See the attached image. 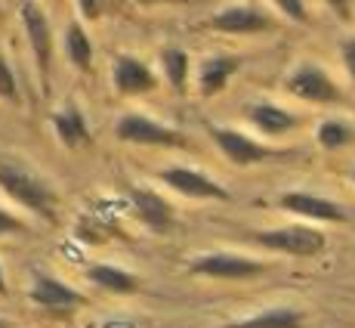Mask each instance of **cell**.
<instances>
[{"mask_svg": "<svg viewBox=\"0 0 355 328\" xmlns=\"http://www.w3.org/2000/svg\"><path fill=\"white\" fill-rule=\"evenodd\" d=\"M0 189L10 198H16L19 204H25L28 211H34L44 220H56V195L46 186L44 180L25 174L19 167H0Z\"/></svg>", "mask_w": 355, "mask_h": 328, "instance_id": "obj_1", "label": "cell"}, {"mask_svg": "<svg viewBox=\"0 0 355 328\" xmlns=\"http://www.w3.org/2000/svg\"><path fill=\"white\" fill-rule=\"evenodd\" d=\"M114 136L121 142H133V146H167V149L186 146V136L176 131V127L161 124V121L139 115V112L121 115L118 124H114Z\"/></svg>", "mask_w": 355, "mask_h": 328, "instance_id": "obj_2", "label": "cell"}, {"mask_svg": "<svg viewBox=\"0 0 355 328\" xmlns=\"http://www.w3.org/2000/svg\"><path fill=\"white\" fill-rule=\"evenodd\" d=\"M257 245L278 254H291V257H315L324 251V232L315 227H278V229H266L254 236Z\"/></svg>", "mask_w": 355, "mask_h": 328, "instance_id": "obj_3", "label": "cell"}, {"mask_svg": "<svg viewBox=\"0 0 355 328\" xmlns=\"http://www.w3.org/2000/svg\"><path fill=\"white\" fill-rule=\"evenodd\" d=\"M192 272L207 279H223V282H248V279L266 272V266L248 254H235V251H210L192 263Z\"/></svg>", "mask_w": 355, "mask_h": 328, "instance_id": "obj_4", "label": "cell"}, {"mask_svg": "<svg viewBox=\"0 0 355 328\" xmlns=\"http://www.w3.org/2000/svg\"><path fill=\"white\" fill-rule=\"evenodd\" d=\"M284 90L303 102H318V106H322V102L343 99V93L334 84L331 74H327L322 65H312V63H300L293 68L288 78H284Z\"/></svg>", "mask_w": 355, "mask_h": 328, "instance_id": "obj_5", "label": "cell"}, {"mask_svg": "<svg viewBox=\"0 0 355 328\" xmlns=\"http://www.w3.org/2000/svg\"><path fill=\"white\" fill-rule=\"evenodd\" d=\"M210 136H214V142L220 146V152L226 155L232 164H238V167H250V164H259V161H272L278 155L275 149L250 140V136L244 131H238V127L210 124Z\"/></svg>", "mask_w": 355, "mask_h": 328, "instance_id": "obj_6", "label": "cell"}, {"mask_svg": "<svg viewBox=\"0 0 355 328\" xmlns=\"http://www.w3.org/2000/svg\"><path fill=\"white\" fill-rule=\"evenodd\" d=\"M22 25L28 34V44L34 53V63H37L40 81H50V63H53V31H50V19L40 10L34 0H22Z\"/></svg>", "mask_w": 355, "mask_h": 328, "instance_id": "obj_7", "label": "cell"}, {"mask_svg": "<svg viewBox=\"0 0 355 328\" xmlns=\"http://www.w3.org/2000/svg\"><path fill=\"white\" fill-rule=\"evenodd\" d=\"M158 177L164 186H170L173 192H180L186 198H207V202H226L229 198L226 186H220L214 177L201 174L195 167H182V164L180 167H164Z\"/></svg>", "mask_w": 355, "mask_h": 328, "instance_id": "obj_8", "label": "cell"}, {"mask_svg": "<svg viewBox=\"0 0 355 328\" xmlns=\"http://www.w3.org/2000/svg\"><path fill=\"white\" fill-rule=\"evenodd\" d=\"M207 28L220 34H259V31H272L275 22L250 3H226L220 13H214L207 19Z\"/></svg>", "mask_w": 355, "mask_h": 328, "instance_id": "obj_9", "label": "cell"}, {"mask_svg": "<svg viewBox=\"0 0 355 328\" xmlns=\"http://www.w3.org/2000/svg\"><path fill=\"white\" fill-rule=\"evenodd\" d=\"M112 84L121 97H146V93L158 90V74L136 56H118L112 65Z\"/></svg>", "mask_w": 355, "mask_h": 328, "instance_id": "obj_10", "label": "cell"}, {"mask_svg": "<svg viewBox=\"0 0 355 328\" xmlns=\"http://www.w3.org/2000/svg\"><path fill=\"white\" fill-rule=\"evenodd\" d=\"M278 208L291 211L297 217L306 220H322V223H346V211L337 202L322 195H309V192H284L278 198Z\"/></svg>", "mask_w": 355, "mask_h": 328, "instance_id": "obj_11", "label": "cell"}, {"mask_svg": "<svg viewBox=\"0 0 355 328\" xmlns=\"http://www.w3.org/2000/svg\"><path fill=\"white\" fill-rule=\"evenodd\" d=\"M244 65L241 56H232V53H216V56H207L201 65H198V93L201 97H216V93L226 90V84L232 81V74Z\"/></svg>", "mask_w": 355, "mask_h": 328, "instance_id": "obj_12", "label": "cell"}, {"mask_svg": "<svg viewBox=\"0 0 355 328\" xmlns=\"http://www.w3.org/2000/svg\"><path fill=\"white\" fill-rule=\"evenodd\" d=\"M31 304L44 306V310H78L87 304V297L80 291L68 288L65 282H59L56 276H44L40 272L31 285Z\"/></svg>", "mask_w": 355, "mask_h": 328, "instance_id": "obj_13", "label": "cell"}, {"mask_svg": "<svg viewBox=\"0 0 355 328\" xmlns=\"http://www.w3.org/2000/svg\"><path fill=\"white\" fill-rule=\"evenodd\" d=\"M130 204H133V214L152 232H167L173 227V204L164 202L152 189H130Z\"/></svg>", "mask_w": 355, "mask_h": 328, "instance_id": "obj_14", "label": "cell"}, {"mask_svg": "<svg viewBox=\"0 0 355 328\" xmlns=\"http://www.w3.org/2000/svg\"><path fill=\"white\" fill-rule=\"evenodd\" d=\"M248 121L266 136H282L297 127V115L275 106V102H254V106H248Z\"/></svg>", "mask_w": 355, "mask_h": 328, "instance_id": "obj_15", "label": "cell"}, {"mask_svg": "<svg viewBox=\"0 0 355 328\" xmlns=\"http://www.w3.org/2000/svg\"><path fill=\"white\" fill-rule=\"evenodd\" d=\"M53 131H56L59 142L65 149H80L84 142H90V127H87V118L74 102L62 106L56 115H53Z\"/></svg>", "mask_w": 355, "mask_h": 328, "instance_id": "obj_16", "label": "cell"}, {"mask_svg": "<svg viewBox=\"0 0 355 328\" xmlns=\"http://www.w3.org/2000/svg\"><path fill=\"white\" fill-rule=\"evenodd\" d=\"M306 316L297 310V306H269L263 313H254L248 319H238V322H229L223 328H303Z\"/></svg>", "mask_w": 355, "mask_h": 328, "instance_id": "obj_17", "label": "cell"}, {"mask_svg": "<svg viewBox=\"0 0 355 328\" xmlns=\"http://www.w3.org/2000/svg\"><path fill=\"white\" fill-rule=\"evenodd\" d=\"M87 279H90L96 288L102 291H112V295H136L139 291V279L133 272L121 270V266H112V263H96L87 270Z\"/></svg>", "mask_w": 355, "mask_h": 328, "instance_id": "obj_18", "label": "cell"}, {"mask_svg": "<svg viewBox=\"0 0 355 328\" xmlns=\"http://www.w3.org/2000/svg\"><path fill=\"white\" fill-rule=\"evenodd\" d=\"M189 53L182 47H164L161 50V68H164V78L167 84L173 87V93H186V81H189Z\"/></svg>", "mask_w": 355, "mask_h": 328, "instance_id": "obj_19", "label": "cell"}, {"mask_svg": "<svg viewBox=\"0 0 355 328\" xmlns=\"http://www.w3.org/2000/svg\"><path fill=\"white\" fill-rule=\"evenodd\" d=\"M65 53L71 59V65L78 72H90L93 65V44H90V34L80 28V22H71L65 31Z\"/></svg>", "mask_w": 355, "mask_h": 328, "instance_id": "obj_20", "label": "cell"}, {"mask_svg": "<svg viewBox=\"0 0 355 328\" xmlns=\"http://www.w3.org/2000/svg\"><path fill=\"white\" fill-rule=\"evenodd\" d=\"M352 127L346 124V121H340V118H327L322 121V124L315 127V140H318V146L324 149V152H337V149H346L352 142Z\"/></svg>", "mask_w": 355, "mask_h": 328, "instance_id": "obj_21", "label": "cell"}, {"mask_svg": "<svg viewBox=\"0 0 355 328\" xmlns=\"http://www.w3.org/2000/svg\"><path fill=\"white\" fill-rule=\"evenodd\" d=\"M272 3L278 6V10L284 13V16L291 19V22H309V13H306V3L303 0H272Z\"/></svg>", "mask_w": 355, "mask_h": 328, "instance_id": "obj_22", "label": "cell"}, {"mask_svg": "<svg viewBox=\"0 0 355 328\" xmlns=\"http://www.w3.org/2000/svg\"><path fill=\"white\" fill-rule=\"evenodd\" d=\"M16 78H12V68L10 63L3 59V53H0V97L3 99H16Z\"/></svg>", "mask_w": 355, "mask_h": 328, "instance_id": "obj_23", "label": "cell"}, {"mask_svg": "<svg viewBox=\"0 0 355 328\" xmlns=\"http://www.w3.org/2000/svg\"><path fill=\"white\" fill-rule=\"evenodd\" d=\"M340 56H343V65L349 72V78L355 81V38H346L343 47H340Z\"/></svg>", "mask_w": 355, "mask_h": 328, "instance_id": "obj_24", "label": "cell"}, {"mask_svg": "<svg viewBox=\"0 0 355 328\" xmlns=\"http://www.w3.org/2000/svg\"><path fill=\"white\" fill-rule=\"evenodd\" d=\"M3 232H25V223L19 220V217L6 214V211L0 208V236H3Z\"/></svg>", "mask_w": 355, "mask_h": 328, "instance_id": "obj_25", "label": "cell"}, {"mask_svg": "<svg viewBox=\"0 0 355 328\" xmlns=\"http://www.w3.org/2000/svg\"><path fill=\"white\" fill-rule=\"evenodd\" d=\"M78 10L84 19H99L102 13V0H78Z\"/></svg>", "mask_w": 355, "mask_h": 328, "instance_id": "obj_26", "label": "cell"}, {"mask_svg": "<svg viewBox=\"0 0 355 328\" xmlns=\"http://www.w3.org/2000/svg\"><path fill=\"white\" fill-rule=\"evenodd\" d=\"M324 3L331 6L334 13H340V16L346 19V16H349V6H352V0H324Z\"/></svg>", "mask_w": 355, "mask_h": 328, "instance_id": "obj_27", "label": "cell"}, {"mask_svg": "<svg viewBox=\"0 0 355 328\" xmlns=\"http://www.w3.org/2000/svg\"><path fill=\"white\" fill-rule=\"evenodd\" d=\"M139 6H152V3H161V0H136ZM164 3H173V0H164Z\"/></svg>", "mask_w": 355, "mask_h": 328, "instance_id": "obj_28", "label": "cell"}, {"mask_svg": "<svg viewBox=\"0 0 355 328\" xmlns=\"http://www.w3.org/2000/svg\"><path fill=\"white\" fill-rule=\"evenodd\" d=\"M6 291V282H3V270H0V295Z\"/></svg>", "mask_w": 355, "mask_h": 328, "instance_id": "obj_29", "label": "cell"}, {"mask_svg": "<svg viewBox=\"0 0 355 328\" xmlns=\"http://www.w3.org/2000/svg\"><path fill=\"white\" fill-rule=\"evenodd\" d=\"M0 328H6V322H3V319H0Z\"/></svg>", "mask_w": 355, "mask_h": 328, "instance_id": "obj_30", "label": "cell"}, {"mask_svg": "<svg viewBox=\"0 0 355 328\" xmlns=\"http://www.w3.org/2000/svg\"><path fill=\"white\" fill-rule=\"evenodd\" d=\"M352 183H355V170H352Z\"/></svg>", "mask_w": 355, "mask_h": 328, "instance_id": "obj_31", "label": "cell"}]
</instances>
